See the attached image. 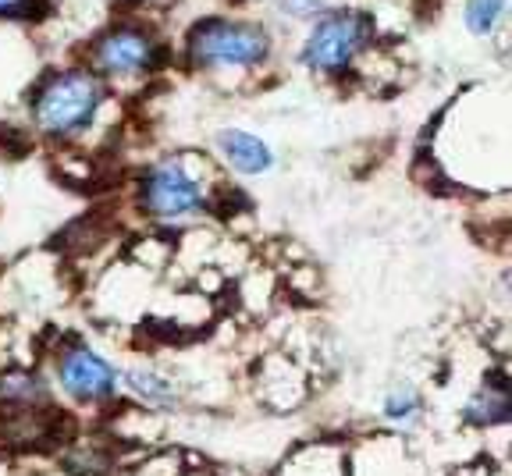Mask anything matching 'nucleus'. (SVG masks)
Listing matches in <instances>:
<instances>
[{"label":"nucleus","mask_w":512,"mask_h":476,"mask_svg":"<svg viewBox=\"0 0 512 476\" xmlns=\"http://www.w3.org/2000/svg\"><path fill=\"white\" fill-rule=\"evenodd\" d=\"M100 107V82L86 72H68L54 79L36 100V121L43 132L68 135L82 128Z\"/></svg>","instance_id":"nucleus-1"},{"label":"nucleus","mask_w":512,"mask_h":476,"mask_svg":"<svg viewBox=\"0 0 512 476\" xmlns=\"http://www.w3.org/2000/svg\"><path fill=\"white\" fill-rule=\"evenodd\" d=\"M189 54L196 64H256L267 57V32L246 22H203L192 29Z\"/></svg>","instance_id":"nucleus-2"},{"label":"nucleus","mask_w":512,"mask_h":476,"mask_svg":"<svg viewBox=\"0 0 512 476\" xmlns=\"http://www.w3.org/2000/svg\"><path fill=\"white\" fill-rule=\"evenodd\" d=\"M363 36H367V22L360 15H349V11L324 15L313 25L310 40H306L303 61L310 68H324V72L345 68L352 61V54L363 47Z\"/></svg>","instance_id":"nucleus-3"},{"label":"nucleus","mask_w":512,"mask_h":476,"mask_svg":"<svg viewBox=\"0 0 512 476\" xmlns=\"http://www.w3.org/2000/svg\"><path fill=\"white\" fill-rule=\"evenodd\" d=\"M57 381L75 402H107L118 391V370L93 349H68L57 359Z\"/></svg>","instance_id":"nucleus-4"},{"label":"nucleus","mask_w":512,"mask_h":476,"mask_svg":"<svg viewBox=\"0 0 512 476\" xmlns=\"http://www.w3.org/2000/svg\"><path fill=\"white\" fill-rule=\"evenodd\" d=\"M143 199L153 217L178 221V217H189L192 210L200 207L203 196L200 185L185 175L182 164H157L143 182Z\"/></svg>","instance_id":"nucleus-5"},{"label":"nucleus","mask_w":512,"mask_h":476,"mask_svg":"<svg viewBox=\"0 0 512 476\" xmlns=\"http://www.w3.org/2000/svg\"><path fill=\"white\" fill-rule=\"evenodd\" d=\"M153 57H157V47L146 32L136 29H118V32H107L100 47H96V64L104 68V72L114 75H132V72H143L150 68Z\"/></svg>","instance_id":"nucleus-6"},{"label":"nucleus","mask_w":512,"mask_h":476,"mask_svg":"<svg viewBox=\"0 0 512 476\" xmlns=\"http://www.w3.org/2000/svg\"><path fill=\"white\" fill-rule=\"evenodd\" d=\"M50 402V391L43 377L29 370H8L0 373V409H22V413H36L40 405Z\"/></svg>","instance_id":"nucleus-7"},{"label":"nucleus","mask_w":512,"mask_h":476,"mask_svg":"<svg viewBox=\"0 0 512 476\" xmlns=\"http://www.w3.org/2000/svg\"><path fill=\"white\" fill-rule=\"evenodd\" d=\"M217 146H221L224 160L242 171V175H260L271 167V150H267L256 135H246V132H221L217 135Z\"/></svg>","instance_id":"nucleus-8"},{"label":"nucleus","mask_w":512,"mask_h":476,"mask_svg":"<svg viewBox=\"0 0 512 476\" xmlns=\"http://www.w3.org/2000/svg\"><path fill=\"white\" fill-rule=\"evenodd\" d=\"M125 388L132 391L139 402L150 405V409H175V405H178L175 384H171L168 377L153 373V370H128L125 373Z\"/></svg>","instance_id":"nucleus-9"},{"label":"nucleus","mask_w":512,"mask_h":476,"mask_svg":"<svg viewBox=\"0 0 512 476\" xmlns=\"http://www.w3.org/2000/svg\"><path fill=\"white\" fill-rule=\"evenodd\" d=\"M466 420L477 423V427H491V423H505L509 420V388L505 381L498 384H484L477 395L466 402Z\"/></svg>","instance_id":"nucleus-10"},{"label":"nucleus","mask_w":512,"mask_h":476,"mask_svg":"<svg viewBox=\"0 0 512 476\" xmlns=\"http://www.w3.org/2000/svg\"><path fill=\"white\" fill-rule=\"evenodd\" d=\"M384 420L392 423V427H416L420 423V416H424V398H420V391L409 388V384H402V388H395L392 395L384 398Z\"/></svg>","instance_id":"nucleus-11"},{"label":"nucleus","mask_w":512,"mask_h":476,"mask_svg":"<svg viewBox=\"0 0 512 476\" xmlns=\"http://www.w3.org/2000/svg\"><path fill=\"white\" fill-rule=\"evenodd\" d=\"M498 11H502V0H470V4H466V25H470L477 36H484V32L495 29Z\"/></svg>","instance_id":"nucleus-12"},{"label":"nucleus","mask_w":512,"mask_h":476,"mask_svg":"<svg viewBox=\"0 0 512 476\" xmlns=\"http://www.w3.org/2000/svg\"><path fill=\"white\" fill-rule=\"evenodd\" d=\"M328 0H281V11L292 18H310V15H320Z\"/></svg>","instance_id":"nucleus-13"},{"label":"nucleus","mask_w":512,"mask_h":476,"mask_svg":"<svg viewBox=\"0 0 512 476\" xmlns=\"http://www.w3.org/2000/svg\"><path fill=\"white\" fill-rule=\"evenodd\" d=\"M29 0H0V15H18Z\"/></svg>","instance_id":"nucleus-14"}]
</instances>
